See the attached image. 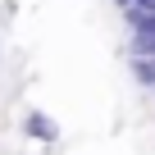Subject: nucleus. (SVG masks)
<instances>
[{
  "mask_svg": "<svg viewBox=\"0 0 155 155\" xmlns=\"http://www.w3.org/2000/svg\"><path fill=\"white\" fill-rule=\"evenodd\" d=\"M23 132L37 137V141H46V146L59 141V123H55L50 114H41V110H28V114H23Z\"/></svg>",
  "mask_w": 155,
  "mask_h": 155,
  "instance_id": "1",
  "label": "nucleus"
},
{
  "mask_svg": "<svg viewBox=\"0 0 155 155\" xmlns=\"http://www.w3.org/2000/svg\"><path fill=\"white\" fill-rule=\"evenodd\" d=\"M132 78L155 91V55H132Z\"/></svg>",
  "mask_w": 155,
  "mask_h": 155,
  "instance_id": "2",
  "label": "nucleus"
}]
</instances>
